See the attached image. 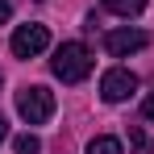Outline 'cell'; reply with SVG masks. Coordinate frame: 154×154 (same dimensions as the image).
Returning <instances> with one entry per match:
<instances>
[{
  "instance_id": "6da1fadb",
  "label": "cell",
  "mask_w": 154,
  "mask_h": 154,
  "mask_svg": "<svg viewBox=\"0 0 154 154\" xmlns=\"http://www.w3.org/2000/svg\"><path fill=\"white\" fill-rule=\"evenodd\" d=\"M50 71L63 83H83V79L92 75V50L83 46V42H63L50 58Z\"/></svg>"
},
{
  "instance_id": "7a4b0ae2",
  "label": "cell",
  "mask_w": 154,
  "mask_h": 154,
  "mask_svg": "<svg viewBox=\"0 0 154 154\" xmlns=\"http://www.w3.org/2000/svg\"><path fill=\"white\" fill-rule=\"evenodd\" d=\"M17 112H21V121H29V125L50 121V117H54V92L42 88V83L21 88V92H17Z\"/></svg>"
},
{
  "instance_id": "3957f363",
  "label": "cell",
  "mask_w": 154,
  "mask_h": 154,
  "mask_svg": "<svg viewBox=\"0 0 154 154\" xmlns=\"http://www.w3.org/2000/svg\"><path fill=\"white\" fill-rule=\"evenodd\" d=\"M8 46H13L17 58H33V54H42L46 46H50V29H46V25H33V21H29V25H17V33H13Z\"/></svg>"
},
{
  "instance_id": "277c9868",
  "label": "cell",
  "mask_w": 154,
  "mask_h": 154,
  "mask_svg": "<svg viewBox=\"0 0 154 154\" xmlns=\"http://www.w3.org/2000/svg\"><path fill=\"white\" fill-rule=\"evenodd\" d=\"M133 88H137V75H133V71H125V67H112V71L100 79V96H104L108 104L129 100V96H133Z\"/></svg>"
},
{
  "instance_id": "5b68a950",
  "label": "cell",
  "mask_w": 154,
  "mask_h": 154,
  "mask_svg": "<svg viewBox=\"0 0 154 154\" xmlns=\"http://www.w3.org/2000/svg\"><path fill=\"white\" fill-rule=\"evenodd\" d=\"M146 33L142 29H108L104 33V50L112 54V58H125V54H133V50H146Z\"/></svg>"
},
{
  "instance_id": "8992f818",
  "label": "cell",
  "mask_w": 154,
  "mask_h": 154,
  "mask_svg": "<svg viewBox=\"0 0 154 154\" xmlns=\"http://www.w3.org/2000/svg\"><path fill=\"white\" fill-rule=\"evenodd\" d=\"M104 8L117 13V17H137V13L146 8V0H104Z\"/></svg>"
},
{
  "instance_id": "52a82bcc",
  "label": "cell",
  "mask_w": 154,
  "mask_h": 154,
  "mask_svg": "<svg viewBox=\"0 0 154 154\" xmlns=\"http://www.w3.org/2000/svg\"><path fill=\"white\" fill-rule=\"evenodd\" d=\"M88 154H121V142L117 137H92L88 142Z\"/></svg>"
},
{
  "instance_id": "ba28073f",
  "label": "cell",
  "mask_w": 154,
  "mask_h": 154,
  "mask_svg": "<svg viewBox=\"0 0 154 154\" xmlns=\"http://www.w3.org/2000/svg\"><path fill=\"white\" fill-rule=\"evenodd\" d=\"M129 146H133V154H150V137L142 125H129Z\"/></svg>"
},
{
  "instance_id": "9c48e42d",
  "label": "cell",
  "mask_w": 154,
  "mask_h": 154,
  "mask_svg": "<svg viewBox=\"0 0 154 154\" xmlns=\"http://www.w3.org/2000/svg\"><path fill=\"white\" fill-rule=\"evenodd\" d=\"M13 150H17V154H42V142H38L33 133H21V137L13 142Z\"/></svg>"
},
{
  "instance_id": "30bf717a",
  "label": "cell",
  "mask_w": 154,
  "mask_h": 154,
  "mask_svg": "<svg viewBox=\"0 0 154 154\" xmlns=\"http://www.w3.org/2000/svg\"><path fill=\"white\" fill-rule=\"evenodd\" d=\"M8 13H13V4H8V0H0V25L8 21Z\"/></svg>"
},
{
  "instance_id": "8fae6325",
  "label": "cell",
  "mask_w": 154,
  "mask_h": 154,
  "mask_svg": "<svg viewBox=\"0 0 154 154\" xmlns=\"http://www.w3.org/2000/svg\"><path fill=\"white\" fill-rule=\"evenodd\" d=\"M142 112H146V121H154V96H150L146 104H142Z\"/></svg>"
},
{
  "instance_id": "7c38bea8",
  "label": "cell",
  "mask_w": 154,
  "mask_h": 154,
  "mask_svg": "<svg viewBox=\"0 0 154 154\" xmlns=\"http://www.w3.org/2000/svg\"><path fill=\"white\" fill-rule=\"evenodd\" d=\"M4 137H8V125H4V117H0V142H4Z\"/></svg>"
}]
</instances>
